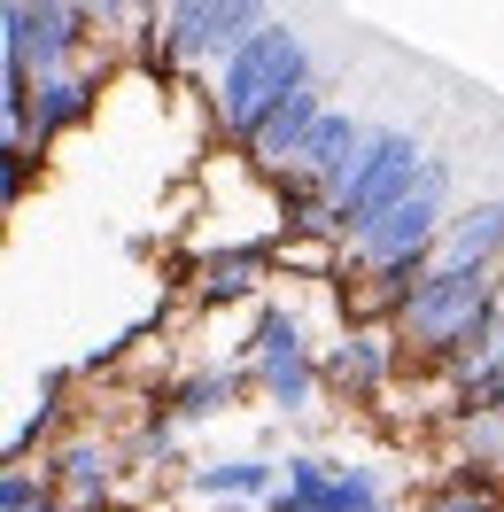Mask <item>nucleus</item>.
I'll use <instances>...</instances> for the list:
<instances>
[{
	"mask_svg": "<svg viewBox=\"0 0 504 512\" xmlns=\"http://www.w3.org/2000/svg\"><path fill=\"white\" fill-rule=\"evenodd\" d=\"M55 505V474L47 466H0V512H47Z\"/></svg>",
	"mask_w": 504,
	"mask_h": 512,
	"instance_id": "15",
	"label": "nucleus"
},
{
	"mask_svg": "<svg viewBox=\"0 0 504 512\" xmlns=\"http://www.w3.org/2000/svg\"><path fill=\"white\" fill-rule=\"evenodd\" d=\"M396 326L388 319H342V334L326 342V396H349V404H380L396 388Z\"/></svg>",
	"mask_w": 504,
	"mask_h": 512,
	"instance_id": "5",
	"label": "nucleus"
},
{
	"mask_svg": "<svg viewBox=\"0 0 504 512\" xmlns=\"http://www.w3.org/2000/svg\"><path fill=\"white\" fill-rule=\"evenodd\" d=\"M334 512H396V481L380 474V466H365V458H342Z\"/></svg>",
	"mask_w": 504,
	"mask_h": 512,
	"instance_id": "14",
	"label": "nucleus"
},
{
	"mask_svg": "<svg viewBox=\"0 0 504 512\" xmlns=\"http://www.w3.org/2000/svg\"><path fill=\"white\" fill-rule=\"evenodd\" d=\"M47 512H78V505H63V497H55V505H47Z\"/></svg>",
	"mask_w": 504,
	"mask_h": 512,
	"instance_id": "18",
	"label": "nucleus"
},
{
	"mask_svg": "<svg viewBox=\"0 0 504 512\" xmlns=\"http://www.w3.org/2000/svg\"><path fill=\"white\" fill-rule=\"evenodd\" d=\"M504 311V272H427L419 288L396 303V342L419 365H442L450 350H466L481 326Z\"/></svg>",
	"mask_w": 504,
	"mask_h": 512,
	"instance_id": "3",
	"label": "nucleus"
},
{
	"mask_svg": "<svg viewBox=\"0 0 504 512\" xmlns=\"http://www.w3.org/2000/svg\"><path fill=\"white\" fill-rule=\"evenodd\" d=\"M427 140L419 132H404V125H373L365 132V156L349 163V179H342V194H334V233H365L373 218H388L396 202L411 194V179L427 171Z\"/></svg>",
	"mask_w": 504,
	"mask_h": 512,
	"instance_id": "4",
	"label": "nucleus"
},
{
	"mask_svg": "<svg viewBox=\"0 0 504 512\" xmlns=\"http://www.w3.org/2000/svg\"><path fill=\"white\" fill-rule=\"evenodd\" d=\"M419 512H504V497H497V481H481V474H458L450 489H435Z\"/></svg>",
	"mask_w": 504,
	"mask_h": 512,
	"instance_id": "16",
	"label": "nucleus"
},
{
	"mask_svg": "<svg viewBox=\"0 0 504 512\" xmlns=\"http://www.w3.org/2000/svg\"><path fill=\"white\" fill-rule=\"evenodd\" d=\"M241 365H249V388L280 419H311L318 412V396H326V350L311 342V319H303L295 288L256 303V326H249V342H241Z\"/></svg>",
	"mask_w": 504,
	"mask_h": 512,
	"instance_id": "2",
	"label": "nucleus"
},
{
	"mask_svg": "<svg viewBox=\"0 0 504 512\" xmlns=\"http://www.w3.org/2000/svg\"><path fill=\"white\" fill-rule=\"evenodd\" d=\"M280 489V466L233 450V458H194L187 466V512H225V505H264Z\"/></svg>",
	"mask_w": 504,
	"mask_h": 512,
	"instance_id": "9",
	"label": "nucleus"
},
{
	"mask_svg": "<svg viewBox=\"0 0 504 512\" xmlns=\"http://www.w3.org/2000/svg\"><path fill=\"white\" fill-rule=\"evenodd\" d=\"M326 109H334V101H326V78H311L303 94H287L280 109H272V117L256 125V140H249V163L264 171V179H280L287 163L303 156V140H311V125L326 117Z\"/></svg>",
	"mask_w": 504,
	"mask_h": 512,
	"instance_id": "10",
	"label": "nucleus"
},
{
	"mask_svg": "<svg viewBox=\"0 0 504 512\" xmlns=\"http://www.w3.org/2000/svg\"><path fill=\"white\" fill-rule=\"evenodd\" d=\"M132 8H140V16H148V24H156L163 8H171V0H132Z\"/></svg>",
	"mask_w": 504,
	"mask_h": 512,
	"instance_id": "17",
	"label": "nucleus"
},
{
	"mask_svg": "<svg viewBox=\"0 0 504 512\" xmlns=\"http://www.w3.org/2000/svg\"><path fill=\"white\" fill-rule=\"evenodd\" d=\"M132 458V443H109V435H86L70 427L63 443L47 450V474H55V497L78 512H109V489H117V466Z\"/></svg>",
	"mask_w": 504,
	"mask_h": 512,
	"instance_id": "6",
	"label": "nucleus"
},
{
	"mask_svg": "<svg viewBox=\"0 0 504 512\" xmlns=\"http://www.w3.org/2000/svg\"><path fill=\"white\" fill-rule=\"evenodd\" d=\"M311 78H318V55H311V39H303V24L272 16V24H264V32H249L218 70H202L210 132H218L225 148H241V156H249L256 125H264L287 94H303Z\"/></svg>",
	"mask_w": 504,
	"mask_h": 512,
	"instance_id": "1",
	"label": "nucleus"
},
{
	"mask_svg": "<svg viewBox=\"0 0 504 512\" xmlns=\"http://www.w3.org/2000/svg\"><path fill=\"white\" fill-rule=\"evenodd\" d=\"M272 272H280V249H202L179 264V280L202 311H218V303H256V295L272 288Z\"/></svg>",
	"mask_w": 504,
	"mask_h": 512,
	"instance_id": "7",
	"label": "nucleus"
},
{
	"mask_svg": "<svg viewBox=\"0 0 504 512\" xmlns=\"http://www.w3.org/2000/svg\"><path fill=\"white\" fill-rule=\"evenodd\" d=\"M334 481H342L334 450H287L280 489L264 497V512H334Z\"/></svg>",
	"mask_w": 504,
	"mask_h": 512,
	"instance_id": "12",
	"label": "nucleus"
},
{
	"mask_svg": "<svg viewBox=\"0 0 504 512\" xmlns=\"http://www.w3.org/2000/svg\"><path fill=\"white\" fill-rule=\"evenodd\" d=\"M458 458H466V474L497 481L504 474V412H466L458 419Z\"/></svg>",
	"mask_w": 504,
	"mask_h": 512,
	"instance_id": "13",
	"label": "nucleus"
},
{
	"mask_svg": "<svg viewBox=\"0 0 504 512\" xmlns=\"http://www.w3.org/2000/svg\"><path fill=\"white\" fill-rule=\"evenodd\" d=\"M427 272H504V194L458 202V218L442 225Z\"/></svg>",
	"mask_w": 504,
	"mask_h": 512,
	"instance_id": "8",
	"label": "nucleus"
},
{
	"mask_svg": "<svg viewBox=\"0 0 504 512\" xmlns=\"http://www.w3.org/2000/svg\"><path fill=\"white\" fill-rule=\"evenodd\" d=\"M241 396H249V365H202V373H179V381H163V388H156V404L179 419V427L225 419Z\"/></svg>",
	"mask_w": 504,
	"mask_h": 512,
	"instance_id": "11",
	"label": "nucleus"
}]
</instances>
